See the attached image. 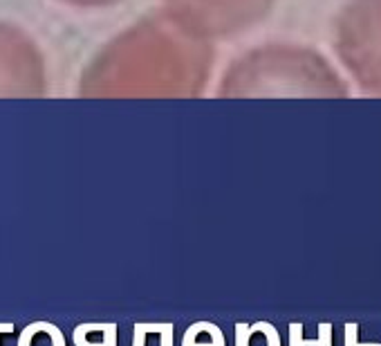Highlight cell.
Wrapping results in <instances>:
<instances>
[{
	"label": "cell",
	"mask_w": 381,
	"mask_h": 346,
	"mask_svg": "<svg viewBox=\"0 0 381 346\" xmlns=\"http://www.w3.org/2000/svg\"><path fill=\"white\" fill-rule=\"evenodd\" d=\"M146 333L140 324H135V337H133V346H146Z\"/></svg>",
	"instance_id": "ba28073f"
},
{
	"label": "cell",
	"mask_w": 381,
	"mask_h": 346,
	"mask_svg": "<svg viewBox=\"0 0 381 346\" xmlns=\"http://www.w3.org/2000/svg\"><path fill=\"white\" fill-rule=\"evenodd\" d=\"M303 346H332V324L330 321H321L319 337H316V340H303Z\"/></svg>",
	"instance_id": "277c9868"
},
{
	"label": "cell",
	"mask_w": 381,
	"mask_h": 346,
	"mask_svg": "<svg viewBox=\"0 0 381 346\" xmlns=\"http://www.w3.org/2000/svg\"><path fill=\"white\" fill-rule=\"evenodd\" d=\"M251 326L245 321H238L236 324V346H249L251 344Z\"/></svg>",
	"instance_id": "5b68a950"
},
{
	"label": "cell",
	"mask_w": 381,
	"mask_h": 346,
	"mask_svg": "<svg viewBox=\"0 0 381 346\" xmlns=\"http://www.w3.org/2000/svg\"><path fill=\"white\" fill-rule=\"evenodd\" d=\"M254 333H263L267 346H280V335L276 331V326L270 324V321H256V324L251 326V335Z\"/></svg>",
	"instance_id": "7a4b0ae2"
},
{
	"label": "cell",
	"mask_w": 381,
	"mask_h": 346,
	"mask_svg": "<svg viewBox=\"0 0 381 346\" xmlns=\"http://www.w3.org/2000/svg\"><path fill=\"white\" fill-rule=\"evenodd\" d=\"M72 342L75 346H117V324L115 321H108V328L103 331V340L101 342H88V331L83 324H79L75 328V333H72Z\"/></svg>",
	"instance_id": "6da1fadb"
},
{
	"label": "cell",
	"mask_w": 381,
	"mask_h": 346,
	"mask_svg": "<svg viewBox=\"0 0 381 346\" xmlns=\"http://www.w3.org/2000/svg\"><path fill=\"white\" fill-rule=\"evenodd\" d=\"M173 331H175V326L168 321V326L159 333V346H173Z\"/></svg>",
	"instance_id": "52a82bcc"
},
{
	"label": "cell",
	"mask_w": 381,
	"mask_h": 346,
	"mask_svg": "<svg viewBox=\"0 0 381 346\" xmlns=\"http://www.w3.org/2000/svg\"><path fill=\"white\" fill-rule=\"evenodd\" d=\"M200 333H202V321H196V324H191L189 328H186L184 337H182V346H218L215 342H209V344L200 342L198 340Z\"/></svg>",
	"instance_id": "3957f363"
},
{
	"label": "cell",
	"mask_w": 381,
	"mask_h": 346,
	"mask_svg": "<svg viewBox=\"0 0 381 346\" xmlns=\"http://www.w3.org/2000/svg\"><path fill=\"white\" fill-rule=\"evenodd\" d=\"M303 324L301 321H291L289 324V346H303Z\"/></svg>",
	"instance_id": "8992f818"
},
{
	"label": "cell",
	"mask_w": 381,
	"mask_h": 346,
	"mask_svg": "<svg viewBox=\"0 0 381 346\" xmlns=\"http://www.w3.org/2000/svg\"><path fill=\"white\" fill-rule=\"evenodd\" d=\"M3 333H14V324L12 321H7V324H0V335Z\"/></svg>",
	"instance_id": "9c48e42d"
}]
</instances>
